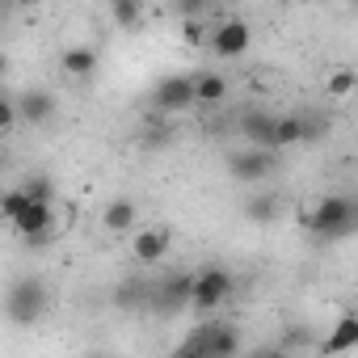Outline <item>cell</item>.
<instances>
[{"instance_id": "obj_5", "label": "cell", "mask_w": 358, "mask_h": 358, "mask_svg": "<svg viewBox=\"0 0 358 358\" xmlns=\"http://www.w3.org/2000/svg\"><path fill=\"white\" fill-rule=\"evenodd\" d=\"M152 101H156V110H164V114H182V110L199 106V93H194V76H164V80L156 85Z\"/></svg>"}, {"instance_id": "obj_22", "label": "cell", "mask_w": 358, "mask_h": 358, "mask_svg": "<svg viewBox=\"0 0 358 358\" xmlns=\"http://www.w3.org/2000/svg\"><path fill=\"white\" fill-rule=\"evenodd\" d=\"M26 207H30V199H26V190H22V186H17V190H9L5 199H0V211H5V220H9V224H17Z\"/></svg>"}, {"instance_id": "obj_3", "label": "cell", "mask_w": 358, "mask_h": 358, "mask_svg": "<svg viewBox=\"0 0 358 358\" xmlns=\"http://www.w3.org/2000/svg\"><path fill=\"white\" fill-rule=\"evenodd\" d=\"M232 291H236V282H232V274H228L224 266H207V270L194 274V308H199V312L224 308V303L232 299Z\"/></svg>"}, {"instance_id": "obj_19", "label": "cell", "mask_w": 358, "mask_h": 358, "mask_svg": "<svg viewBox=\"0 0 358 358\" xmlns=\"http://www.w3.org/2000/svg\"><path fill=\"white\" fill-rule=\"evenodd\" d=\"M22 190H26V199H30V203H47V207H55V186H51V177H47V173L26 177Z\"/></svg>"}, {"instance_id": "obj_1", "label": "cell", "mask_w": 358, "mask_h": 358, "mask_svg": "<svg viewBox=\"0 0 358 358\" xmlns=\"http://www.w3.org/2000/svg\"><path fill=\"white\" fill-rule=\"evenodd\" d=\"M354 224H358V207H354V199H345V194H329V199H320L312 211L299 215V228L312 232L316 241H341V236L354 232Z\"/></svg>"}, {"instance_id": "obj_18", "label": "cell", "mask_w": 358, "mask_h": 358, "mask_svg": "<svg viewBox=\"0 0 358 358\" xmlns=\"http://www.w3.org/2000/svg\"><path fill=\"white\" fill-rule=\"evenodd\" d=\"M110 17L122 26V30H135L143 22V5L139 0H110Z\"/></svg>"}, {"instance_id": "obj_14", "label": "cell", "mask_w": 358, "mask_h": 358, "mask_svg": "<svg viewBox=\"0 0 358 358\" xmlns=\"http://www.w3.org/2000/svg\"><path fill=\"white\" fill-rule=\"evenodd\" d=\"M17 110H22V118H26L30 127H43V122H51V114H55V97H51L47 89H30V93L17 97Z\"/></svg>"}, {"instance_id": "obj_12", "label": "cell", "mask_w": 358, "mask_h": 358, "mask_svg": "<svg viewBox=\"0 0 358 358\" xmlns=\"http://www.w3.org/2000/svg\"><path fill=\"white\" fill-rule=\"evenodd\" d=\"M350 350H358V316H354V312H345V316L329 329V337L320 341V354H324V358H337V354H350Z\"/></svg>"}, {"instance_id": "obj_11", "label": "cell", "mask_w": 358, "mask_h": 358, "mask_svg": "<svg viewBox=\"0 0 358 358\" xmlns=\"http://www.w3.org/2000/svg\"><path fill=\"white\" fill-rule=\"evenodd\" d=\"M160 312H182V308H194V274H173L164 278L160 295H156Z\"/></svg>"}, {"instance_id": "obj_2", "label": "cell", "mask_w": 358, "mask_h": 358, "mask_svg": "<svg viewBox=\"0 0 358 358\" xmlns=\"http://www.w3.org/2000/svg\"><path fill=\"white\" fill-rule=\"evenodd\" d=\"M47 303H51L47 282H43L38 274H26V278H17L13 291H9V320H13V324H34V320L47 312Z\"/></svg>"}, {"instance_id": "obj_6", "label": "cell", "mask_w": 358, "mask_h": 358, "mask_svg": "<svg viewBox=\"0 0 358 358\" xmlns=\"http://www.w3.org/2000/svg\"><path fill=\"white\" fill-rule=\"evenodd\" d=\"M13 228H17V236H22L26 245H51V241H55V207L30 203Z\"/></svg>"}, {"instance_id": "obj_27", "label": "cell", "mask_w": 358, "mask_h": 358, "mask_svg": "<svg viewBox=\"0 0 358 358\" xmlns=\"http://www.w3.org/2000/svg\"><path fill=\"white\" fill-rule=\"evenodd\" d=\"M257 358H287V350H262Z\"/></svg>"}, {"instance_id": "obj_4", "label": "cell", "mask_w": 358, "mask_h": 358, "mask_svg": "<svg viewBox=\"0 0 358 358\" xmlns=\"http://www.w3.org/2000/svg\"><path fill=\"white\" fill-rule=\"evenodd\" d=\"M186 341L199 345L207 358H236V350H241V329H236V324H224V320H207V324H199Z\"/></svg>"}, {"instance_id": "obj_21", "label": "cell", "mask_w": 358, "mask_h": 358, "mask_svg": "<svg viewBox=\"0 0 358 358\" xmlns=\"http://www.w3.org/2000/svg\"><path fill=\"white\" fill-rule=\"evenodd\" d=\"M324 89H329V97H337V101L350 97V93H358V76H354V68H337V72L329 76Z\"/></svg>"}, {"instance_id": "obj_8", "label": "cell", "mask_w": 358, "mask_h": 358, "mask_svg": "<svg viewBox=\"0 0 358 358\" xmlns=\"http://www.w3.org/2000/svg\"><path fill=\"white\" fill-rule=\"evenodd\" d=\"M169 245H173V232L169 228H139L135 241H131V257L139 266H156L169 257Z\"/></svg>"}, {"instance_id": "obj_25", "label": "cell", "mask_w": 358, "mask_h": 358, "mask_svg": "<svg viewBox=\"0 0 358 358\" xmlns=\"http://www.w3.org/2000/svg\"><path fill=\"white\" fill-rule=\"evenodd\" d=\"M169 358H207V354H203L199 345H190V341H182V345H177V350H173Z\"/></svg>"}, {"instance_id": "obj_23", "label": "cell", "mask_w": 358, "mask_h": 358, "mask_svg": "<svg viewBox=\"0 0 358 358\" xmlns=\"http://www.w3.org/2000/svg\"><path fill=\"white\" fill-rule=\"evenodd\" d=\"M17 118H22V110H17V101H0V131H13L17 127Z\"/></svg>"}, {"instance_id": "obj_24", "label": "cell", "mask_w": 358, "mask_h": 358, "mask_svg": "<svg viewBox=\"0 0 358 358\" xmlns=\"http://www.w3.org/2000/svg\"><path fill=\"white\" fill-rule=\"evenodd\" d=\"M139 299H143V287H139V282H127V287L118 291V308H135Z\"/></svg>"}, {"instance_id": "obj_17", "label": "cell", "mask_w": 358, "mask_h": 358, "mask_svg": "<svg viewBox=\"0 0 358 358\" xmlns=\"http://www.w3.org/2000/svg\"><path fill=\"white\" fill-rule=\"evenodd\" d=\"M59 68H64L68 76H89V72L97 68V51H93V47H68V51L59 55Z\"/></svg>"}, {"instance_id": "obj_16", "label": "cell", "mask_w": 358, "mask_h": 358, "mask_svg": "<svg viewBox=\"0 0 358 358\" xmlns=\"http://www.w3.org/2000/svg\"><path fill=\"white\" fill-rule=\"evenodd\" d=\"M194 93H199V106H220L228 97V80L220 72H199L194 76Z\"/></svg>"}, {"instance_id": "obj_13", "label": "cell", "mask_w": 358, "mask_h": 358, "mask_svg": "<svg viewBox=\"0 0 358 358\" xmlns=\"http://www.w3.org/2000/svg\"><path fill=\"white\" fill-rule=\"evenodd\" d=\"M101 224H106V232H114V236L135 232V224H139V207H135V199H114V203H106Z\"/></svg>"}, {"instance_id": "obj_20", "label": "cell", "mask_w": 358, "mask_h": 358, "mask_svg": "<svg viewBox=\"0 0 358 358\" xmlns=\"http://www.w3.org/2000/svg\"><path fill=\"white\" fill-rule=\"evenodd\" d=\"M245 215H249L253 224H270V220L278 215V199H274V194H253V199L245 203Z\"/></svg>"}, {"instance_id": "obj_9", "label": "cell", "mask_w": 358, "mask_h": 358, "mask_svg": "<svg viewBox=\"0 0 358 358\" xmlns=\"http://www.w3.org/2000/svg\"><path fill=\"white\" fill-rule=\"evenodd\" d=\"M228 169H232L236 182H262V177L274 173V152H266V148H245V152H236V156L228 160Z\"/></svg>"}, {"instance_id": "obj_10", "label": "cell", "mask_w": 358, "mask_h": 358, "mask_svg": "<svg viewBox=\"0 0 358 358\" xmlns=\"http://www.w3.org/2000/svg\"><path fill=\"white\" fill-rule=\"evenodd\" d=\"M274 127H278V118L270 110H245L241 122H236V131L249 139V148H266V152H274L270 148L274 143Z\"/></svg>"}, {"instance_id": "obj_26", "label": "cell", "mask_w": 358, "mask_h": 358, "mask_svg": "<svg viewBox=\"0 0 358 358\" xmlns=\"http://www.w3.org/2000/svg\"><path fill=\"white\" fill-rule=\"evenodd\" d=\"M299 341H308V329H291L287 333V345H299Z\"/></svg>"}, {"instance_id": "obj_15", "label": "cell", "mask_w": 358, "mask_h": 358, "mask_svg": "<svg viewBox=\"0 0 358 358\" xmlns=\"http://www.w3.org/2000/svg\"><path fill=\"white\" fill-rule=\"evenodd\" d=\"M312 131H316V127H312L308 118L287 114V118H278V127H274V143H270V148L278 152V148H295V143H303V139H316Z\"/></svg>"}, {"instance_id": "obj_7", "label": "cell", "mask_w": 358, "mask_h": 358, "mask_svg": "<svg viewBox=\"0 0 358 358\" xmlns=\"http://www.w3.org/2000/svg\"><path fill=\"white\" fill-rule=\"evenodd\" d=\"M249 43H253V30H249V22H241V17H228L224 26L211 30V51H215L220 59H236V55H245Z\"/></svg>"}]
</instances>
